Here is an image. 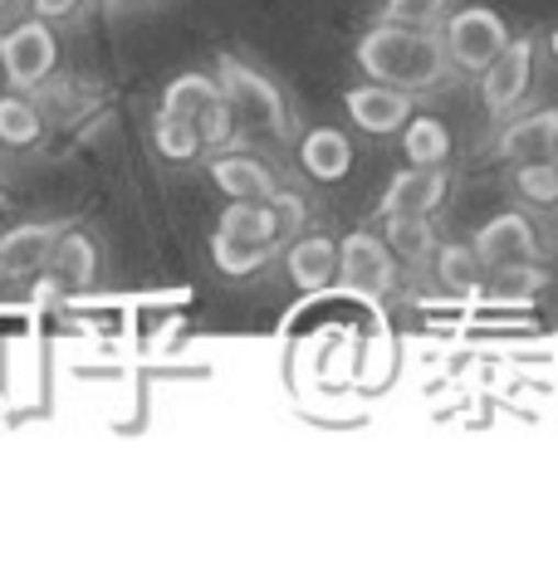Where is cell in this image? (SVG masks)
I'll use <instances>...</instances> for the list:
<instances>
[{
	"instance_id": "obj_1",
	"label": "cell",
	"mask_w": 558,
	"mask_h": 562,
	"mask_svg": "<svg viewBox=\"0 0 558 562\" xmlns=\"http://www.w3.org/2000/svg\"><path fill=\"white\" fill-rule=\"evenodd\" d=\"M353 59H358L362 79L392 83V89H402V93H432L450 79V59H446L436 30L388 25V20H378L372 30H362Z\"/></svg>"
},
{
	"instance_id": "obj_2",
	"label": "cell",
	"mask_w": 558,
	"mask_h": 562,
	"mask_svg": "<svg viewBox=\"0 0 558 562\" xmlns=\"http://www.w3.org/2000/svg\"><path fill=\"white\" fill-rule=\"evenodd\" d=\"M216 83L225 99H231L235 113H241L245 127H260V133H270V137H289V103L260 64L225 49V54H216Z\"/></svg>"
},
{
	"instance_id": "obj_3",
	"label": "cell",
	"mask_w": 558,
	"mask_h": 562,
	"mask_svg": "<svg viewBox=\"0 0 558 562\" xmlns=\"http://www.w3.org/2000/svg\"><path fill=\"white\" fill-rule=\"evenodd\" d=\"M55 64H59V40H55V25H45L40 15L20 20L0 35V74L15 93H30V89H45L55 79Z\"/></svg>"
},
{
	"instance_id": "obj_4",
	"label": "cell",
	"mask_w": 558,
	"mask_h": 562,
	"mask_svg": "<svg viewBox=\"0 0 558 562\" xmlns=\"http://www.w3.org/2000/svg\"><path fill=\"white\" fill-rule=\"evenodd\" d=\"M504 45H510V25H504V15L490 5H466L450 20H442V49L460 74H476L480 79L486 64L495 59Z\"/></svg>"
},
{
	"instance_id": "obj_5",
	"label": "cell",
	"mask_w": 558,
	"mask_h": 562,
	"mask_svg": "<svg viewBox=\"0 0 558 562\" xmlns=\"http://www.w3.org/2000/svg\"><path fill=\"white\" fill-rule=\"evenodd\" d=\"M534 54H539L534 35H510V45L486 64V74H480V103H486L490 117H510L514 108L529 99Z\"/></svg>"
},
{
	"instance_id": "obj_6",
	"label": "cell",
	"mask_w": 558,
	"mask_h": 562,
	"mask_svg": "<svg viewBox=\"0 0 558 562\" xmlns=\"http://www.w3.org/2000/svg\"><path fill=\"white\" fill-rule=\"evenodd\" d=\"M338 284L353 294L388 299L397 289V255L372 231H348L338 240Z\"/></svg>"
},
{
	"instance_id": "obj_7",
	"label": "cell",
	"mask_w": 558,
	"mask_h": 562,
	"mask_svg": "<svg viewBox=\"0 0 558 562\" xmlns=\"http://www.w3.org/2000/svg\"><path fill=\"white\" fill-rule=\"evenodd\" d=\"M93 284H99V245L83 231L64 225L59 240L45 255V269H40V289L45 294H83Z\"/></svg>"
},
{
	"instance_id": "obj_8",
	"label": "cell",
	"mask_w": 558,
	"mask_h": 562,
	"mask_svg": "<svg viewBox=\"0 0 558 562\" xmlns=\"http://www.w3.org/2000/svg\"><path fill=\"white\" fill-rule=\"evenodd\" d=\"M470 245H476L486 274L490 269H510V265H529V259H539V231L529 225L524 211H500L495 221L480 225Z\"/></svg>"
},
{
	"instance_id": "obj_9",
	"label": "cell",
	"mask_w": 558,
	"mask_h": 562,
	"mask_svg": "<svg viewBox=\"0 0 558 562\" xmlns=\"http://www.w3.org/2000/svg\"><path fill=\"white\" fill-rule=\"evenodd\" d=\"M343 113H348V123L358 127V133L388 137L412 117V93L392 89V83H378V79H362L343 93Z\"/></svg>"
},
{
	"instance_id": "obj_10",
	"label": "cell",
	"mask_w": 558,
	"mask_h": 562,
	"mask_svg": "<svg viewBox=\"0 0 558 562\" xmlns=\"http://www.w3.org/2000/svg\"><path fill=\"white\" fill-rule=\"evenodd\" d=\"M446 191H450V177L442 167H406L388 181L378 215L382 221H392V215H432L446 201Z\"/></svg>"
},
{
	"instance_id": "obj_11",
	"label": "cell",
	"mask_w": 558,
	"mask_h": 562,
	"mask_svg": "<svg viewBox=\"0 0 558 562\" xmlns=\"http://www.w3.org/2000/svg\"><path fill=\"white\" fill-rule=\"evenodd\" d=\"M64 225L59 221H25V225H10L0 235V279H35L45 269V255L49 245L59 240Z\"/></svg>"
},
{
	"instance_id": "obj_12",
	"label": "cell",
	"mask_w": 558,
	"mask_h": 562,
	"mask_svg": "<svg viewBox=\"0 0 558 562\" xmlns=\"http://www.w3.org/2000/svg\"><path fill=\"white\" fill-rule=\"evenodd\" d=\"M211 181H216V191L221 196H231V201H270L275 191H279V181H275V171L265 167L255 153H216L211 157Z\"/></svg>"
},
{
	"instance_id": "obj_13",
	"label": "cell",
	"mask_w": 558,
	"mask_h": 562,
	"mask_svg": "<svg viewBox=\"0 0 558 562\" xmlns=\"http://www.w3.org/2000/svg\"><path fill=\"white\" fill-rule=\"evenodd\" d=\"M284 269L294 289L319 294L338 279V240L334 235H294V240H284Z\"/></svg>"
},
{
	"instance_id": "obj_14",
	"label": "cell",
	"mask_w": 558,
	"mask_h": 562,
	"mask_svg": "<svg viewBox=\"0 0 558 562\" xmlns=\"http://www.w3.org/2000/svg\"><path fill=\"white\" fill-rule=\"evenodd\" d=\"M500 161H539V157H558V108H539V113L514 117L495 143Z\"/></svg>"
},
{
	"instance_id": "obj_15",
	"label": "cell",
	"mask_w": 558,
	"mask_h": 562,
	"mask_svg": "<svg viewBox=\"0 0 558 562\" xmlns=\"http://www.w3.org/2000/svg\"><path fill=\"white\" fill-rule=\"evenodd\" d=\"M299 167H304L319 187H338V181H348V171H353L348 133H338V127H328V123L309 127V133L299 137Z\"/></svg>"
},
{
	"instance_id": "obj_16",
	"label": "cell",
	"mask_w": 558,
	"mask_h": 562,
	"mask_svg": "<svg viewBox=\"0 0 558 562\" xmlns=\"http://www.w3.org/2000/svg\"><path fill=\"white\" fill-rule=\"evenodd\" d=\"M216 235H225V240H255V245H284L270 201H231L216 221Z\"/></svg>"
},
{
	"instance_id": "obj_17",
	"label": "cell",
	"mask_w": 558,
	"mask_h": 562,
	"mask_svg": "<svg viewBox=\"0 0 558 562\" xmlns=\"http://www.w3.org/2000/svg\"><path fill=\"white\" fill-rule=\"evenodd\" d=\"M397 133H402L406 167H446L450 161V127L442 123V117L416 113V117H406Z\"/></svg>"
},
{
	"instance_id": "obj_18",
	"label": "cell",
	"mask_w": 558,
	"mask_h": 562,
	"mask_svg": "<svg viewBox=\"0 0 558 562\" xmlns=\"http://www.w3.org/2000/svg\"><path fill=\"white\" fill-rule=\"evenodd\" d=\"M40 143H45V113L25 93H0V147L30 153Z\"/></svg>"
},
{
	"instance_id": "obj_19",
	"label": "cell",
	"mask_w": 558,
	"mask_h": 562,
	"mask_svg": "<svg viewBox=\"0 0 558 562\" xmlns=\"http://www.w3.org/2000/svg\"><path fill=\"white\" fill-rule=\"evenodd\" d=\"M382 240L402 265H426L432 250L442 245L432 231V215H392V221H382Z\"/></svg>"
},
{
	"instance_id": "obj_20",
	"label": "cell",
	"mask_w": 558,
	"mask_h": 562,
	"mask_svg": "<svg viewBox=\"0 0 558 562\" xmlns=\"http://www.w3.org/2000/svg\"><path fill=\"white\" fill-rule=\"evenodd\" d=\"M221 93V83L211 79V74H177V79L163 89V103H157V113L167 117H181V123H197L201 108Z\"/></svg>"
},
{
	"instance_id": "obj_21",
	"label": "cell",
	"mask_w": 558,
	"mask_h": 562,
	"mask_svg": "<svg viewBox=\"0 0 558 562\" xmlns=\"http://www.w3.org/2000/svg\"><path fill=\"white\" fill-rule=\"evenodd\" d=\"M197 137H201V153H231V147H241V133H245V123H241V113L231 108V99L225 93H216L207 108H201V117L197 123Z\"/></svg>"
},
{
	"instance_id": "obj_22",
	"label": "cell",
	"mask_w": 558,
	"mask_h": 562,
	"mask_svg": "<svg viewBox=\"0 0 558 562\" xmlns=\"http://www.w3.org/2000/svg\"><path fill=\"white\" fill-rule=\"evenodd\" d=\"M510 187L524 205H539L549 211L558 205V157H539V161H514L510 167Z\"/></svg>"
},
{
	"instance_id": "obj_23",
	"label": "cell",
	"mask_w": 558,
	"mask_h": 562,
	"mask_svg": "<svg viewBox=\"0 0 558 562\" xmlns=\"http://www.w3.org/2000/svg\"><path fill=\"white\" fill-rule=\"evenodd\" d=\"M436 279H442V289H450V294H470V289L486 279V265H480L476 245H460V240H446L436 245Z\"/></svg>"
},
{
	"instance_id": "obj_24",
	"label": "cell",
	"mask_w": 558,
	"mask_h": 562,
	"mask_svg": "<svg viewBox=\"0 0 558 562\" xmlns=\"http://www.w3.org/2000/svg\"><path fill=\"white\" fill-rule=\"evenodd\" d=\"M279 245H255V240H225V235H211V259L225 279H250L260 274L265 265L275 259Z\"/></svg>"
},
{
	"instance_id": "obj_25",
	"label": "cell",
	"mask_w": 558,
	"mask_h": 562,
	"mask_svg": "<svg viewBox=\"0 0 558 562\" xmlns=\"http://www.w3.org/2000/svg\"><path fill=\"white\" fill-rule=\"evenodd\" d=\"M153 147H157V153H163L167 161H177V167H187V161H197V157H201V137H197V127L181 123V117H167V113H157V117H153Z\"/></svg>"
},
{
	"instance_id": "obj_26",
	"label": "cell",
	"mask_w": 558,
	"mask_h": 562,
	"mask_svg": "<svg viewBox=\"0 0 558 562\" xmlns=\"http://www.w3.org/2000/svg\"><path fill=\"white\" fill-rule=\"evenodd\" d=\"M490 294L495 299H514V304H520V299H534L539 294V289H549V274H544L539 265H510V269H490Z\"/></svg>"
},
{
	"instance_id": "obj_27",
	"label": "cell",
	"mask_w": 558,
	"mask_h": 562,
	"mask_svg": "<svg viewBox=\"0 0 558 562\" xmlns=\"http://www.w3.org/2000/svg\"><path fill=\"white\" fill-rule=\"evenodd\" d=\"M446 5L450 0H382L378 20H388V25H412V30H436L446 20Z\"/></svg>"
},
{
	"instance_id": "obj_28",
	"label": "cell",
	"mask_w": 558,
	"mask_h": 562,
	"mask_svg": "<svg viewBox=\"0 0 558 562\" xmlns=\"http://www.w3.org/2000/svg\"><path fill=\"white\" fill-rule=\"evenodd\" d=\"M270 205H275V215H279V235H284V240H294V235L304 231V221H309L304 196H299V191H284V187H279L275 196H270Z\"/></svg>"
},
{
	"instance_id": "obj_29",
	"label": "cell",
	"mask_w": 558,
	"mask_h": 562,
	"mask_svg": "<svg viewBox=\"0 0 558 562\" xmlns=\"http://www.w3.org/2000/svg\"><path fill=\"white\" fill-rule=\"evenodd\" d=\"M83 10V0H30V15H40L45 25H59V20H74Z\"/></svg>"
},
{
	"instance_id": "obj_30",
	"label": "cell",
	"mask_w": 558,
	"mask_h": 562,
	"mask_svg": "<svg viewBox=\"0 0 558 562\" xmlns=\"http://www.w3.org/2000/svg\"><path fill=\"white\" fill-rule=\"evenodd\" d=\"M549 49H554V59H558V30H554V35H549Z\"/></svg>"
},
{
	"instance_id": "obj_31",
	"label": "cell",
	"mask_w": 558,
	"mask_h": 562,
	"mask_svg": "<svg viewBox=\"0 0 558 562\" xmlns=\"http://www.w3.org/2000/svg\"><path fill=\"white\" fill-rule=\"evenodd\" d=\"M133 5H143V0H133Z\"/></svg>"
}]
</instances>
